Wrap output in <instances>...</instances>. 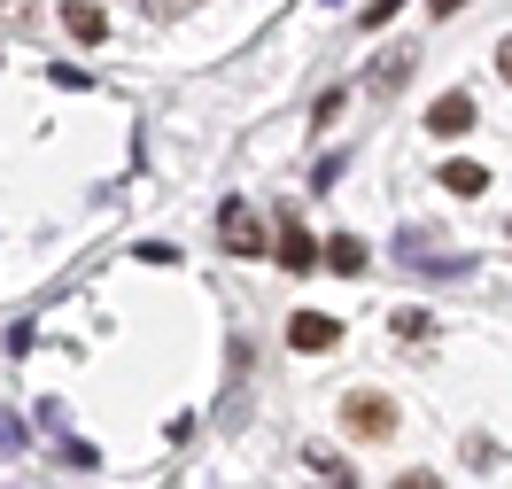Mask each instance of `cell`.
Wrapping results in <instances>:
<instances>
[{
	"instance_id": "cell-1",
	"label": "cell",
	"mask_w": 512,
	"mask_h": 489,
	"mask_svg": "<svg viewBox=\"0 0 512 489\" xmlns=\"http://www.w3.org/2000/svg\"><path fill=\"white\" fill-rule=\"evenodd\" d=\"M342 427H350L357 443H388V435H396V404H388L381 389H350L342 396Z\"/></svg>"
},
{
	"instance_id": "cell-2",
	"label": "cell",
	"mask_w": 512,
	"mask_h": 489,
	"mask_svg": "<svg viewBox=\"0 0 512 489\" xmlns=\"http://www.w3.org/2000/svg\"><path fill=\"white\" fill-rule=\"evenodd\" d=\"M218 249H225V257H256V249H264V226H256V202L249 195H225L218 202Z\"/></svg>"
},
{
	"instance_id": "cell-3",
	"label": "cell",
	"mask_w": 512,
	"mask_h": 489,
	"mask_svg": "<svg viewBox=\"0 0 512 489\" xmlns=\"http://www.w3.org/2000/svg\"><path fill=\"white\" fill-rule=\"evenodd\" d=\"M272 257L288 264V272H311V264H319V241L303 233V218H295V210H280V249H272Z\"/></svg>"
},
{
	"instance_id": "cell-4",
	"label": "cell",
	"mask_w": 512,
	"mask_h": 489,
	"mask_svg": "<svg viewBox=\"0 0 512 489\" xmlns=\"http://www.w3.org/2000/svg\"><path fill=\"white\" fill-rule=\"evenodd\" d=\"M427 132L435 140H458V132H474V94H443L427 109Z\"/></svg>"
},
{
	"instance_id": "cell-5",
	"label": "cell",
	"mask_w": 512,
	"mask_h": 489,
	"mask_svg": "<svg viewBox=\"0 0 512 489\" xmlns=\"http://www.w3.org/2000/svg\"><path fill=\"white\" fill-rule=\"evenodd\" d=\"M288 342H295V350H334V342H342V319H319V311H295V319H288Z\"/></svg>"
},
{
	"instance_id": "cell-6",
	"label": "cell",
	"mask_w": 512,
	"mask_h": 489,
	"mask_svg": "<svg viewBox=\"0 0 512 489\" xmlns=\"http://www.w3.org/2000/svg\"><path fill=\"white\" fill-rule=\"evenodd\" d=\"M63 24H70V39H86V47L109 39V16H101L94 0H63Z\"/></svg>"
},
{
	"instance_id": "cell-7",
	"label": "cell",
	"mask_w": 512,
	"mask_h": 489,
	"mask_svg": "<svg viewBox=\"0 0 512 489\" xmlns=\"http://www.w3.org/2000/svg\"><path fill=\"white\" fill-rule=\"evenodd\" d=\"M443 187H450V195H481V187H489V171H481V163H450Z\"/></svg>"
},
{
	"instance_id": "cell-8",
	"label": "cell",
	"mask_w": 512,
	"mask_h": 489,
	"mask_svg": "<svg viewBox=\"0 0 512 489\" xmlns=\"http://www.w3.org/2000/svg\"><path fill=\"white\" fill-rule=\"evenodd\" d=\"M311 466H319V482H326V489H357V474H350L334 451H311Z\"/></svg>"
},
{
	"instance_id": "cell-9",
	"label": "cell",
	"mask_w": 512,
	"mask_h": 489,
	"mask_svg": "<svg viewBox=\"0 0 512 489\" xmlns=\"http://www.w3.org/2000/svg\"><path fill=\"white\" fill-rule=\"evenodd\" d=\"M326 264H334V272H365V249H357V241H326Z\"/></svg>"
},
{
	"instance_id": "cell-10",
	"label": "cell",
	"mask_w": 512,
	"mask_h": 489,
	"mask_svg": "<svg viewBox=\"0 0 512 489\" xmlns=\"http://www.w3.org/2000/svg\"><path fill=\"white\" fill-rule=\"evenodd\" d=\"M373 78H381V86H404V78H412V55H388V63L373 70Z\"/></svg>"
},
{
	"instance_id": "cell-11",
	"label": "cell",
	"mask_w": 512,
	"mask_h": 489,
	"mask_svg": "<svg viewBox=\"0 0 512 489\" xmlns=\"http://www.w3.org/2000/svg\"><path fill=\"white\" fill-rule=\"evenodd\" d=\"M396 8H404V0H373V8H365V24L381 32V24H388V16H396Z\"/></svg>"
},
{
	"instance_id": "cell-12",
	"label": "cell",
	"mask_w": 512,
	"mask_h": 489,
	"mask_svg": "<svg viewBox=\"0 0 512 489\" xmlns=\"http://www.w3.org/2000/svg\"><path fill=\"white\" fill-rule=\"evenodd\" d=\"M396 489H443V482H435V474H419V466H412V474H396Z\"/></svg>"
},
{
	"instance_id": "cell-13",
	"label": "cell",
	"mask_w": 512,
	"mask_h": 489,
	"mask_svg": "<svg viewBox=\"0 0 512 489\" xmlns=\"http://www.w3.org/2000/svg\"><path fill=\"white\" fill-rule=\"evenodd\" d=\"M497 70H505V86H512V39H505V47H497Z\"/></svg>"
},
{
	"instance_id": "cell-14",
	"label": "cell",
	"mask_w": 512,
	"mask_h": 489,
	"mask_svg": "<svg viewBox=\"0 0 512 489\" xmlns=\"http://www.w3.org/2000/svg\"><path fill=\"white\" fill-rule=\"evenodd\" d=\"M427 8H435V16H458V8H466V0H427Z\"/></svg>"
}]
</instances>
